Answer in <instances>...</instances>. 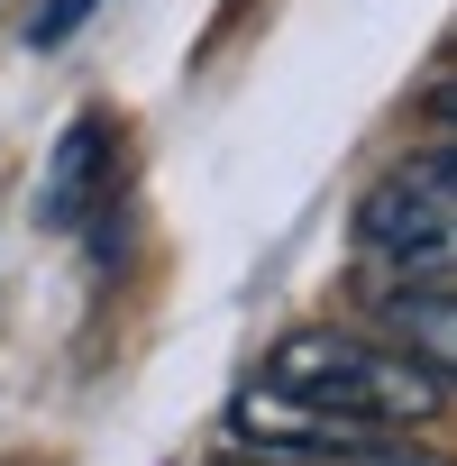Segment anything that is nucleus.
Listing matches in <instances>:
<instances>
[{
    "instance_id": "1",
    "label": "nucleus",
    "mask_w": 457,
    "mask_h": 466,
    "mask_svg": "<svg viewBox=\"0 0 457 466\" xmlns=\"http://www.w3.org/2000/svg\"><path fill=\"white\" fill-rule=\"evenodd\" d=\"M257 393H275L293 411H320L339 430H411V420L439 411V384L393 339H357V329H293L266 357Z\"/></svg>"
},
{
    "instance_id": "2",
    "label": "nucleus",
    "mask_w": 457,
    "mask_h": 466,
    "mask_svg": "<svg viewBox=\"0 0 457 466\" xmlns=\"http://www.w3.org/2000/svg\"><path fill=\"white\" fill-rule=\"evenodd\" d=\"M357 248L402 284H457V137L402 156L357 201Z\"/></svg>"
},
{
    "instance_id": "3",
    "label": "nucleus",
    "mask_w": 457,
    "mask_h": 466,
    "mask_svg": "<svg viewBox=\"0 0 457 466\" xmlns=\"http://www.w3.org/2000/svg\"><path fill=\"white\" fill-rule=\"evenodd\" d=\"M375 320L439 393H457V284H393L375 302Z\"/></svg>"
},
{
    "instance_id": "4",
    "label": "nucleus",
    "mask_w": 457,
    "mask_h": 466,
    "mask_svg": "<svg viewBox=\"0 0 457 466\" xmlns=\"http://www.w3.org/2000/svg\"><path fill=\"white\" fill-rule=\"evenodd\" d=\"M293 466H457V457L421 448L411 430H366V439H339V448H320V457H293Z\"/></svg>"
},
{
    "instance_id": "5",
    "label": "nucleus",
    "mask_w": 457,
    "mask_h": 466,
    "mask_svg": "<svg viewBox=\"0 0 457 466\" xmlns=\"http://www.w3.org/2000/svg\"><path fill=\"white\" fill-rule=\"evenodd\" d=\"M92 10H101V0H46V10H37V28H28V46H65Z\"/></svg>"
},
{
    "instance_id": "6",
    "label": "nucleus",
    "mask_w": 457,
    "mask_h": 466,
    "mask_svg": "<svg viewBox=\"0 0 457 466\" xmlns=\"http://www.w3.org/2000/svg\"><path fill=\"white\" fill-rule=\"evenodd\" d=\"M430 110H439V119H448V128H457V74H448V83H439V92H430Z\"/></svg>"
}]
</instances>
